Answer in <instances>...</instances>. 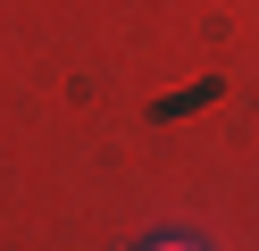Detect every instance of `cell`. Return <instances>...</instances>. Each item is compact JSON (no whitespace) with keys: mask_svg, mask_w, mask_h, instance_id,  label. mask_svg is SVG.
Returning a JSON list of instances; mask_svg holds the SVG:
<instances>
[{"mask_svg":"<svg viewBox=\"0 0 259 251\" xmlns=\"http://www.w3.org/2000/svg\"><path fill=\"white\" fill-rule=\"evenodd\" d=\"M142 251H201V243H184V234H151Z\"/></svg>","mask_w":259,"mask_h":251,"instance_id":"1","label":"cell"}]
</instances>
